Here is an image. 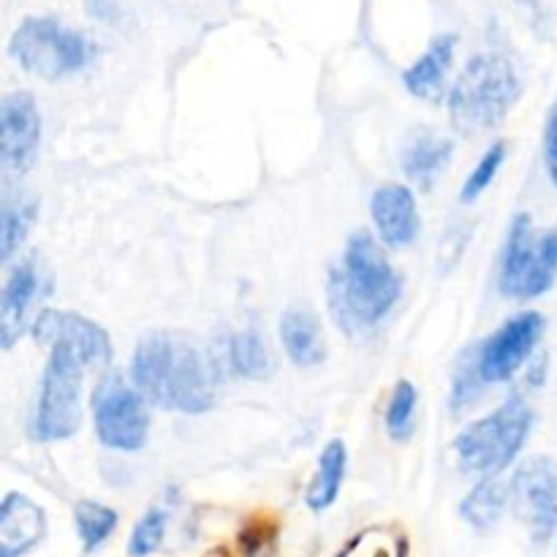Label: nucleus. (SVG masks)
I'll return each mask as SVG.
<instances>
[{
  "instance_id": "3",
  "label": "nucleus",
  "mask_w": 557,
  "mask_h": 557,
  "mask_svg": "<svg viewBox=\"0 0 557 557\" xmlns=\"http://www.w3.org/2000/svg\"><path fill=\"white\" fill-rule=\"evenodd\" d=\"M520 90L522 85L517 79L515 65L504 54H476L468 60L449 92L451 123L468 136L495 128L515 107Z\"/></svg>"
},
{
  "instance_id": "20",
  "label": "nucleus",
  "mask_w": 557,
  "mask_h": 557,
  "mask_svg": "<svg viewBox=\"0 0 557 557\" xmlns=\"http://www.w3.org/2000/svg\"><path fill=\"white\" fill-rule=\"evenodd\" d=\"M511 500V487L500 484L498 479L484 476V482H479L476 487L468 493V498L462 500L460 515L468 525H473L476 531H490V528L498 525V520L504 517L506 506Z\"/></svg>"
},
{
  "instance_id": "5",
  "label": "nucleus",
  "mask_w": 557,
  "mask_h": 557,
  "mask_svg": "<svg viewBox=\"0 0 557 557\" xmlns=\"http://www.w3.org/2000/svg\"><path fill=\"white\" fill-rule=\"evenodd\" d=\"M557 281V228L533 234L531 218L522 212L511 223L500 256V292L511 299H536Z\"/></svg>"
},
{
  "instance_id": "9",
  "label": "nucleus",
  "mask_w": 557,
  "mask_h": 557,
  "mask_svg": "<svg viewBox=\"0 0 557 557\" xmlns=\"http://www.w3.org/2000/svg\"><path fill=\"white\" fill-rule=\"evenodd\" d=\"M542 335V313L528 310V313L509 319L482 346V354L476 359V375L484 384H504V381H509L531 359L533 348L539 346Z\"/></svg>"
},
{
  "instance_id": "6",
  "label": "nucleus",
  "mask_w": 557,
  "mask_h": 557,
  "mask_svg": "<svg viewBox=\"0 0 557 557\" xmlns=\"http://www.w3.org/2000/svg\"><path fill=\"white\" fill-rule=\"evenodd\" d=\"M9 52L22 69L41 79H63L85 69L92 58L90 41L82 33L41 16H30L16 27Z\"/></svg>"
},
{
  "instance_id": "14",
  "label": "nucleus",
  "mask_w": 557,
  "mask_h": 557,
  "mask_svg": "<svg viewBox=\"0 0 557 557\" xmlns=\"http://www.w3.org/2000/svg\"><path fill=\"white\" fill-rule=\"evenodd\" d=\"M370 210H373L375 228L392 248H406L419 237L417 199L406 185H384L375 190Z\"/></svg>"
},
{
  "instance_id": "19",
  "label": "nucleus",
  "mask_w": 557,
  "mask_h": 557,
  "mask_svg": "<svg viewBox=\"0 0 557 557\" xmlns=\"http://www.w3.org/2000/svg\"><path fill=\"white\" fill-rule=\"evenodd\" d=\"M346 446L343 441H332V444L324 446L319 457V468H315L313 484L308 487V495H305V504L313 511H324L335 504L337 493L343 487V476H346Z\"/></svg>"
},
{
  "instance_id": "12",
  "label": "nucleus",
  "mask_w": 557,
  "mask_h": 557,
  "mask_svg": "<svg viewBox=\"0 0 557 557\" xmlns=\"http://www.w3.org/2000/svg\"><path fill=\"white\" fill-rule=\"evenodd\" d=\"M33 337L41 346H65L85 364H107L112 359V341L96 321L79 313L44 310L33 324Z\"/></svg>"
},
{
  "instance_id": "25",
  "label": "nucleus",
  "mask_w": 557,
  "mask_h": 557,
  "mask_svg": "<svg viewBox=\"0 0 557 557\" xmlns=\"http://www.w3.org/2000/svg\"><path fill=\"white\" fill-rule=\"evenodd\" d=\"M506 161V141H495L487 152H484L482 161L473 166V172L468 174L466 185H462V201H473L487 190V185L493 183L495 174L500 172Z\"/></svg>"
},
{
  "instance_id": "28",
  "label": "nucleus",
  "mask_w": 557,
  "mask_h": 557,
  "mask_svg": "<svg viewBox=\"0 0 557 557\" xmlns=\"http://www.w3.org/2000/svg\"><path fill=\"white\" fill-rule=\"evenodd\" d=\"M210 557H228V555H226V553H223V549H218V553H212Z\"/></svg>"
},
{
  "instance_id": "16",
  "label": "nucleus",
  "mask_w": 557,
  "mask_h": 557,
  "mask_svg": "<svg viewBox=\"0 0 557 557\" xmlns=\"http://www.w3.org/2000/svg\"><path fill=\"white\" fill-rule=\"evenodd\" d=\"M451 58H455V36H438L428 47V52L403 74V85L411 96L424 101H438L444 96L446 74H449Z\"/></svg>"
},
{
  "instance_id": "8",
  "label": "nucleus",
  "mask_w": 557,
  "mask_h": 557,
  "mask_svg": "<svg viewBox=\"0 0 557 557\" xmlns=\"http://www.w3.org/2000/svg\"><path fill=\"white\" fill-rule=\"evenodd\" d=\"M92 422L98 441L114 451H139L150 430L145 397L120 375H109L92 395Z\"/></svg>"
},
{
  "instance_id": "21",
  "label": "nucleus",
  "mask_w": 557,
  "mask_h": 557,
  "mask_svg": "<svg viewBox=\"0 0 557 557\" xmlns=\"http://www.w3.org/2000/svg\"><path fill=\"white\" fill-rule=\"evenodd\" d=\"M228 357H232L234 373L243 375V379L261 381L272 373V357L270 348H267L264 337L259 332L248 330L239 332L232 337V346H228Z\"/></svg>"
},
{
  "instance_id": "1",
  "label": "nucleus",
  "mask_w": 557,
  "mask_h": 557,
  "mask_svg": "<svg viewBox=\"0 0 557 557\" xmlns=\"http://www.w3.org/2000/svg\"><path fill=\"white\" fill-rule=\"evenodd\" d=\"M134 389L147 403L166 411L205 413L215 403V373L201 348L183 335H156L141 337L136 346L134 362Z\"/></svg>"
},
{
  "instance_id": "4",
  "label": "nucleus",
  "mask_w": 557,
  "mask_h": 557,
  "mask_svg": "<svg viewBox=\"0 0 557 557\" xmlns=\"http://www.w3.org/2000/svg\"><path fill=\"white\" fill-rule=\"evenodd\" d=\"M533 413L522 400H509L462 430L455 441V451L462 466L473 473L495 476L515 462L531 433Z\"/></svg>"
},
{
  "instance_id": "13",
  "label": "nucleus",
  "mask_w": 557,
  "mask_h": 557,
  "mask_svg": "<svg viewBox=\"0 0 557 557\" xmlns=\"http://www.w3.org/2000/svg\"><path fill=\"white\" fill-rule=\"evenodd\" d=\"M47 533V515L27 495L9 493L0 506V557L30 553Z\"/></svg>"
},
{
  "instance_id": "2",
  "label": "nucleus",
  "mask_w": 557,
  "mask_h": 557,
  "mask_svg": "<svg viewBox=\"0 0 557 557\" xmlns=\"http://www.w3.org/2000/svg\"><path fill=\"white\" fill-rule=\"evenodd\" d=\"M403 281L370 234H354L343 264L332 272V308L343 330H370L400 299Z\"/></svg>"
},
{
  "instance_id": "23",
  "label": "nucleus",
  "mask_w": 557,
  "mask_h": 557,
  "mask_svg": "<svg viewBox=\"0 0 557 557\" xmlns=\"http://www.w3.org/2000/svg\"><path fill=\"white\" fill-rule=\"evenodd\" d=\"M74 520L82 544H85L87 553H92V549L101 547L114 533V528H117V511L96 504V500H82L74 511Z\"/></svg>"
},
{
  "instance_id": "27",
  "label": "nucleus",
  "mask_w": 557,
  "mask_h": 557,
  "mask_svg": "<svg viewBox=\"0 0 557 557\" xmlns=\"http://www.w3.org/2000/svg\"><path fill=\"white\" fill-rule=\"evenodd\" d=\"M544 161H547L549 180L557 185V103L553 112H549L547 131H544Z\"/></svg>"
},
{
  "instance_id": "7",
  "label": "nucleus",
  "mask_w": 557,
  "mask_h": 557,
  "mask_svg": "<svg viewBox=\"0 0 557 557\" xmlns=\"http://www.w3.org/2000/svg\"><path fill=\"white\" fill-rule=\"evenodd\" d=\"M82 368L85 362L71 348L52 346L36 406V435L41 441H65L79 430Z\"/></svg>"
},
{
  "instance_id": "18",
  "label": "nucleus",
  "mask_w": 557,
  "mask_h": 557,
  "mask_svg": "<svg viewBox=\"0 0 557 557\" xmlns=\"http://www.w3.org/2000/svg\"><path fill=\"white\" fill-rule=\"evenodd\" d=\"M281 341L288 359L297 368H315L324 362V341H321V326L310 310L294 308L281 319Z\"/></svg>"
},
{
  "instance_id": "15",
  "label": "nucleus",
  "mask_w": 557,
  "mask_h": 557,
  "mask_svg": "<svg viewBox=\"0 0 557 557\" xmlns=\"http://www.w3.org/2000/svg\"><path fill=\"white\" fill-rule=\"evenodd\" d=\"M38 292V275L33 261H22L11 272L3 286V299H0V346L9 351L25 332L27 313H30L33 297Z\"/></svg>"
},
{
  "instance_id": "17",
  "label": "nucleus",
  "mask_w": 557,
  "mask_h": 557,
  "mask_svg": "<svg viewBox=\"0 0 557 557\" xmlns=\"http://www.w3.org/2000/svg\"><path fill=\"white\" fill-rule=\"evenodd\" d=\"M451 158V141L430 131H419L411 136L406 152H403V169L406 177L422 190H430L435 180L444 174L446 163Z\"/></svg>"
},
{
  "instance_id": "10",
  "label": "nucleus",
  "mask_w": 557,
  "mask_h": 557,
  "mask_svg": "<svg viewBox=\"0 0 557 557\" xmlns=\"http://www.w3.org/2000/svg\"><path fill=\"white\" fill-rule=\"evenodd\" d=\"M511 504L528 522L536 542H547L557 525V462L531 457L522 462L511 482Z\"/></svg>"
},
{
  "instance_id": "26",
  "label": "nucleus",
  "mask_w": 557,
  "mask_h": 557,
  "mask_svg": "<svg viewBox=\"0 0 557 557\" xmlns=\"http://www.w3.org/2000/svg\"><path fill=\"white\" fill-rule=\"evenodd\" d=\"M163 533H166V515L158 509H150L139 522H136L134 533H131L128 555L131 557L152 555L158 547H161Z\"/></svg>"
},
{
  "instance_id": "22",
  "label": "nucleus",
  "mask_w": 557,
  "mask_h": 557,
  "mask_svg": "<svg viewBox=\"0 0 557 557\" xmlns=\"http://www.w3.org/2000/svg\"><path fill=\"white\" fill-rule=\"evenodd\" d=\"M33 218H36V201L22 194L5 196L3 210H0V259L9 261L14 256L25 234L30 232Z\"/></svg>"
},
{
  "instance_id": "24",
  "label": "nucleus",
  "mask_w": 557,
  "mask_h": 557,
  "mask_svg": "<svg viewBox=\"0 0 557 557\" xmlns=\"http://www.w3.org/2000/svg\"><path fill=\"white\" fill-rule=\"evenodd\" d=\"M419 392L411 381H397L395 392H392L389 408H386V430L392 438L403 441L411 435L413 417H417Z\"/></svg>"
},
{
  "instance_id": "11",
  "label": "nucleus",
  "mask_w": 557,
  "mask_h": 557,
  "mask_svg": "<svg viewBox=\"0 0 557 557\" xmlns=\"http://www.w3.org/2000/svg\"><path fill=\"white\" fill-rule=\"evenodd\" d=\"M41 145V117L36 98L20 90L3 98L0 107V163L9 174H25Z\"/></svg>"
}]
</instances>
